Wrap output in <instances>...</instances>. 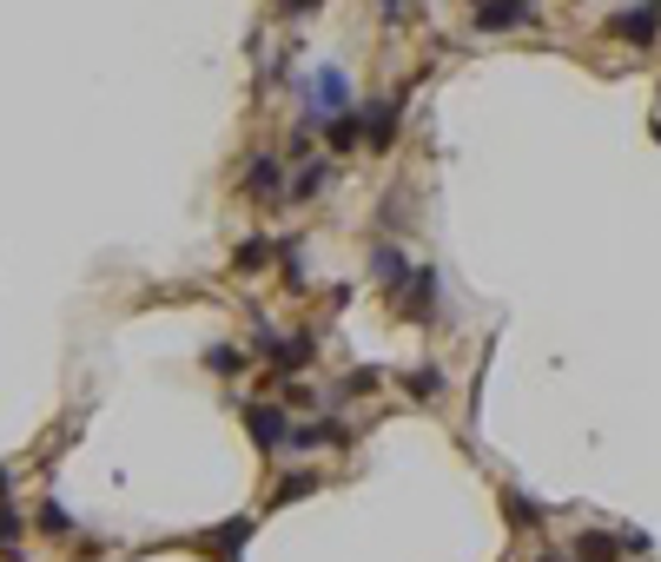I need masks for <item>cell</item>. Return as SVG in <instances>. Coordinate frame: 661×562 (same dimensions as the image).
Returning <instances> with one entry per match:
<instances>
[{"mask_svg": "<svg viewBox=\"0 0 661 562\" xmlns=\"http://www.w3.org/2000/svg\"><path fill=\"white\" fill-rule=\"evenodd\" d=\"M278 278H285L291 291L311 285V278H305V245H298V238H278Z\"/></svg>", "mask_w": 661, "mask_h": 562, "instance_id": "cell-19", "label": "cell"}, {"mask_svg": "<svg viewBox=\"0 0 661 562\" xmlns=\"http://www.w3.org/2000/svg\"><path fill=\"white\" fill-rule=\"evenodd\" d=\"M569 562H622V537H609V530H583V537L569 543Z\"/></svg>", "mask_w": 661, "mask_h": 562, "instance_id": "cell-15", "label": "cell"}, {"mask_svg": "<svg viewBox=\"0 0 661 562\" xmlns=\"http://www.w3.org/2000/svg\"><path fill=\"white\" fill-rule=\"evenodd\" d=\"M377 7H384V13H391V20H397V13H404V7H411V0H377Z\"/></svg>", "mask_w": 661, "mask_h": 562, "instance_id": "cell-26", "label": "cell"}, {"mask_svg": "<svg viewBox=\"0 0 661 562\" xmlns=\"http://www.w3.org/2000/svg\"><path fill=\"white\" fill-rule=\"evenodd\" d=\"M397 384H404V397L437 404L444 397V364H411V371H397Z\"/></svg>", "mask_w": 661, "mask_h": 562, "instance_id": "cell-13", "label": "cell"}, {"mask_svg": "<svg viewBox=\"0 0 661 562\" xmlns=\"http://www.w3.org/2000/svg\"><path fill=\"white\" fill-rule=\"evenodd\" d=\"M265 265H278V238H265V232L238 238V252H232V272H238V278H258Z\"/></svg>", "mask_w": 661, "mask_h": 562, "instance_id": "cell-12", "label": "cell"}, {"mask_svg": "<svg viewBox=\"0 0 661 562\" xmlns=\"http://www.w3.org/2000/svg\"><path fill=\"white\" fill-rule=\"evenodd\" d=\"M358 444V424L344 417H311V424H291V450L311 457V450H351Z\"/></svg>", "mask_w": 661, "mask_h": 562, "instance_id": "cell-4", "label": "cell"}, {"mask_svg": "<svg viewBox=\"0 0 661 562\" xmlns=\"http://www.w3.org/2000/svg\"><path fill=\"white\" fill-rule=\"evenodd\" d=\"M20 530H26V523L13 517V503H0V550H13V543H20Z\"/></svg>", "mask_w": 661, "mask_h": 562, "instance_id": "cell-23", "label": "cell"}, {"mask_svg": "<svg viewBox=\"0 0 661 562\" xmlns=\"http://www.w3.org/2000/svg\"><path fill=\"white\" fill-rule=\"evenodd\" d=\"M470 20H477L483 33H516V26H536L543 7H536V0H470Z\"/></svg>", "mask_w": 661, "mask_h": 562, "instance_id": "cell-5", "label": "cell"}, {"mask_svg": "<svg viewBox=\"0 0 661 562\" xmlns=\"http://www.w3.org/2000/svg\"><path fill=\"white\" fill-rule=\"evenodd\" d=\"M7 497H13V470L0 464V503H7Z\"/></svg>", "mask_w": 661, "mask_h": 562, "instance_id": "cell-25", "label": "cell"}, {"mask_svg": "<svg viewBox=\"0 0 661 562\" xmlns=\"http://www.w3.org/2000/svg\"><path fill=\"white\" fill-rule=\"evenodd\" d=\"M391 311H397L404 325H437V265H411V278L397 285Z\"/></svg>", "mask_w": 661, "mask_h": 562, "instance_id": "cell-3", "label": "cell"}, {"mask_svg": "<svg viewBox=\"0 0 661 562\" xmlns=\"http://www.w3.org/2000/svg\"><path fill=\"white\" fill-rule=\"evenodd\" d=\"M245 437H252L265 457L291 450V411H285L278 397H252V404H245Z\"/></svg>", "mask_w": 661, "mask_h": 562, "instance_id": "cell-2", "label": "cell"}, {"mask_svg": "<svg viewBox=\"0 0 661 562\" xmlns=\"http://www.w3.org/2000/svg\"><path fill=\"white\" fill-rule=\"evenodd\" d=\"M530 562H569V556H556V550H543V556H530Z\"/></svg>", "mask_w": 661, "mask_h": 562, "instance_id": "cell-27", "label": "cell"}, {"mask_svg": "<svg viewBox=\"0 0 661 562\" xmlns=\"http://www.w3.org/2000/svg\"><path fill=\"white\" fill-rule=\"evenodd\" d=\"M404 278H411V258H404L391 238H384V245H371V285H377L384 298H397V285H404Z\"/></svg>", "mask_w": 661, "mask_h": 562, "instance_id": "cell-11", "label": "cell"}, {"mask_svg": "<svg viewBox=\"0 0 661 562\" xmlns=\"http://www.w3.org/2000/svg\"><path fill=\"white\" fill-rule=\"evenodd\" d=\"M311 358H318V331H291V338H278L265 351L271 378H298V371H311Z\"/></svg>", "mask_w": 661, "mask_h": 562, "instance_id": "cell-7", "label": "cell"}, {"mask_svg": "<svg viewBox=\"0 0 661 562\" xmlns=\"http://www.w3.org/2000/svg\"><path fill=\"white\" fill-rule=\"evenodd\" d=\"M291 185H285V159L278 152H252V166H245V199H258V205H278Z\"/></svg>", "mask_w": 661, "mask_h": 562, "instance_id": "cell-6", "label": "cell"}, {"mask_svg": "<svg viewBox=\"0 0 661 562\" xmlns=\"http://www.w3.org/2000/svg\"><path fill=\"white\" fill-rule=\"evenodd\" d=\"M377 384H384V371H377V364H358V371L344 378V397H364V391H377Z\"/></svg>", "mask_w": 661, "mask_h": 562, "instance_id": "cell-22", "label": "cell"}, {"mask_svg": "<svg viewBox=\"0 0 661 562\" xmlns=\"http://www.w3.org/2000/svg\"><path fill=\"white\" fill-rule=\"evenodd\" d=\"M318 490V470H285L278 484H271V497H265V510H285V503H305Z\"/></svg>", "mask_w": 661, "mask_h": 562, "instance_id": "cell-17", "label": "cell"}, {"mask_svg": "<svg viewBox=\"0 0 661 562\" xmlns=\"http://www.w3.org/2000/svg\"><path fill=\"white\" fill-rule=\"evenodd\" d=\"M318 7H324V0H278L285 20H305V13H318Z\"/></svg>", "mask_w": 661, "mask_h": 562, "instance_id": "cell-24", "label": "cell"}, {"mask_svg": "<svg viewBox=\"0 0 661 562\" xmlns=\"http://www.w3.org/2000/svg\"><path fill=\"white\" fill-rule=\"evenodd\" d=\"M324 146H331V152H358V146H364V119H358V113L331 119V126H324Z\"/></svg>", "mask_w": 661, "mask_h": 562, "instance_id": "cell-18", "label": "cell"}, {"mask_svg": "<svg viewBox=\"0 0 661 562\" xmlns=\"http://www.w3.org/2000/svg\"><path fill=\"white\" fill-rule=\"evenodd\" d=\"M351 113V79L338 73V66H318L311 79H305V126H331V119H344Z\"/></svg>", "mask_w": 661, "mask_h": 562, "instance_id": "cell-1", "label": "cell"}, {"mask_svg": "<svg viewBox=\"0 0 661 562\" xmlns=\"http://www.w3.org/2000/svg\"><path fill=\"white\" fill-rule=\"evenodd\" d=\"M33 530H40V537H53V543H73V517H66V510H60L53 497H46V503L33 510Z\"/></svg>", "mask_w": 661, "mask_h": 562, "instance_id": "cell-20", "label": "cell"}, {"mask_svg": "<svg viewBox=\"0 0 661 562\" xmlns=\"http://www.w3.org/2000/svg\"><path fill=\"white\" fill-rule=\"evenodd\" d=\"M358 119H364V146H377V152H384V146L397 139V126H404V99H371Z\"/></svg>", "mask_w": 661, "mask_h": 562, "instance_id": "cell-10", "label": "cell"}, {"mask_svg": "<svg viewBox=\"0 0 661 562\" xmlns=\"http://www.w3.org/2000/svg\"><path fill=\"white\" fill-rule=\"evenodd\" d=\"M331 172H338V166H331V159H305V166H298V179H291V192H285V199H291V205H305V199H318V192H324V185H331Z\"/></svg>", "mask_w": 661, "mask_h": 562, "instance_id": "cell-16", "label": "cell"}, {"mask_svg": "<svg viewBox=\"0 0 661 562\" xmlns=\"http://www.w3.org/2000/svg\"><path fill=\"white\" fill-rule=\"evenodd\" d=\"M497 503H503V517H510L516 530H543V523H550V510H543L536 497H523V490H510V484L497 490Z\"/></svg>", "mask_w": 661, "mask_h": 562, "instance_id": "cell-14", "label": "cell"}, {"mask_svg": "<svg viewBox=\"0 0 661 562\" xmlns=\"http://www.w3.org/2000/svg\"><path fill=\"white\" fill-rule=\"evenodd\" d=\"M252 530H258L252 517H232V523H218L212 537H199V550H205V556H218V562H245V543H252Z\"/></svg>", "mask_w": 661, "mask_h": 562, "instance_id": "cell-9", "label": "cell"}, {"mask_svg": "<svg viewBox=\"0 0 661 562\" xmlns=\"http://www.w3.org/2000/svg\"><path fill=\"white\" fill-rule=\"evenodd\" d=\"M245 358H252L245 344H212V351H205V371H212V378H238Z\"/></svg>", "mask_w": 661, "mask_h": 562, "instance_id": "cell-21", "label": "cell"}, {"mask_svg": "<svg viewBox=\"0 0 661 562\" xmlns=\"http://www.w3.org/2000/svg\"><path fill=\"white\" fill-rule=\"evenodd\" d=\"M609 33H616V40H636V46H655V33H661V0H636V7H622V13L609 20Z\"/></svg>", "mask_w": 661, "mask_h": 562, "instance_id": "cell-8", "label": "cell"}]
</instances>
